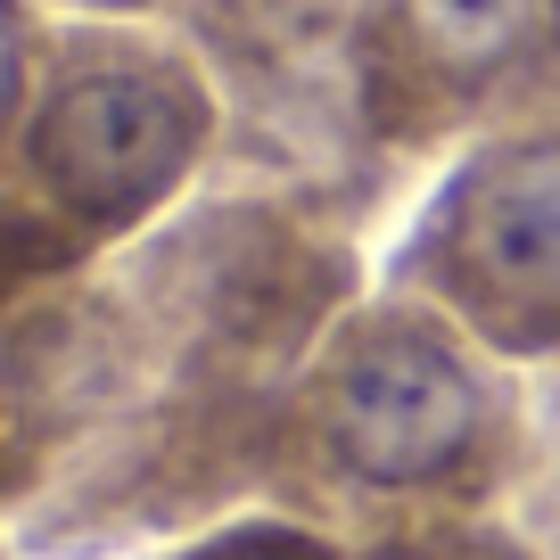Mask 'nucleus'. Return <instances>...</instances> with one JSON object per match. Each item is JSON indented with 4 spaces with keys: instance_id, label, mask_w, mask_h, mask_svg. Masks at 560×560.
<instances>
[{
    "instance_id": "1",
    "label": "nucleus",
    "mask_w": 560,
    "mask_h": 560,
    "mask_svg": "<svg viewBox=\"0 0 560 560\" xmlns=\"http://www.w3.org/2000/svg\"><path fill=\"white\" fill-rule=\"evenodd\" d=\"M503 354H487L454 314L380 289L330 322L272 412L264 487L289 503H470L511 462Z\"/></svg>"
},
{
    "instance_id": "2",
    "label": "nucleus",
    "mask_w": 560,
    "mask_h": 560,
    "mask_svg": "<svg viewBox=\"0 0 560 560\" xmlns=\"http://www.w3.org/2000/svg\"><path fill=\"white\" fill-rule=\"evenodd\" d=\"M223 149L214 74L174 25L50 18L9 182L58 214L91 256L207 190Z\"/></svg>"
},
{
    "instance_id": "3",
    "label": "nucleus",
    "mask_w": 560,
    "mask_h": 560,
    "mask_svg": "<svg viewBox=\"0 0 560 560\" xmlns=\"http://www.w3.org/2000/svg\"><path fill=\"white\" fill-rule=\"evenodd\" d=\"M223 100V190H272L338 231H371L404 182L363 116L354 74V0H182L174 18Z\"/></svg>"
},
{
    "instance_id": "4",
    "label": "nucleus",
    "mask_w": 560,
    "mask_h": 560,
    "mask_svg": "<svg viewBox=\"0 0 560 560\" xmlns=\"http://www.w3.org/2000/svg\"><path fill=\"white\" fill-rule=\"evenodd\" d=\"M387 289L503 363H560V116L470 140L387 256Z\"/></svg>"
},
{
    "instance_id": "5",
    "label": "nucleus",
    "mask_w": 560,
    "mask_h": 560,
    "mask_svg": "<svg viewBox=\"0 0 560 560\" xmlns=\"http://www.w3.org/2000/svg\"><path fill=\"white\" fill-rule=\"evenodd\" d=\"M354 74L380 149L429 174L560 116V0H354Z\"/></svg>"
},
{
    "instance_id": "6",
    "label": "nucleus",
    "mask_w": 560,
    "mask_h": 560,
    "mask_svg": "<svg viewBox=\"0 0 560 560\" xmlns=\"http://www.w3.org/2000/svg\"><path fill=\"white\" fill-rule=\"evenodd\" d=\"M83 264H91V247L74 240L42 198H25L18 182H0V330H9L42 289L83 272Z\"/></svg>"
},
{
    "instance_id": "7",
    "label": "nucleus",
    "mask_w": 560,
    "mask_h": 560,
    "mask_svg": "<svg viewBox=\"0 0 560 560\" xmlns=\"http://www.w3.org/2000/svg\"><path fill=\"white\" fill-rule=\"evenodd\" d=\"M363 560H544V552L487 520H462V511H420V520H387V536Z\"/></svg>"
},
{
    "instance_id": "8",
    "label": "nucleus",
    "mask_w": 560,
    "mask_h": 560,
    "mask_svg": "<svg viewBox=\"0 0 560 560\" xmlns=\"http://www.w3.org/2000/svg\"><path fill=\"white\" fill-rule=\"evenodd\" d=\"M42 42H50V9L42 0H0V182H9V158H18V124H25V100H34Z\"/></svg>"
},
{
    "instance_id": "9",
    "label": "nucleus",
    "mask_w": 560,
    "mask_h": 560,
    "mask_svg": "<svg viewBox=\"0 0 560 560\" xmlns=\"http://www.w3.org/2000/svg\"><path fill=\"white\" fill-rule=\"evenodd\" d=\"M182 560H347V552L305 536V527H289V520H256V527H231V536L198 544V552H182Z\"/></svg>"
},
{
    "instance_id": "10",
    "label": "nucleus",
    "mask_w": 560,
    "mask_h": 560,
    "mask_svg": "<svg viewBox=\"0 0 560 560\" xmlns=\"http://www.w3.org/2000/svg\"><path fill=\"white\" fill-rule=\"evenodd\" d=\"M50 18H132V25H165L182 0H42Z\"/></svg>"
}]
</instances>
